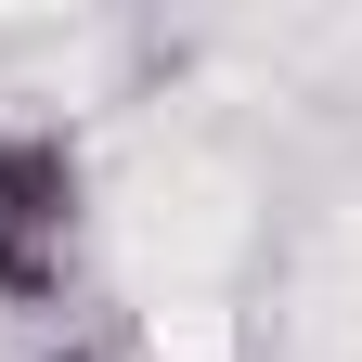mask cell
I'll return each instance as SVG.
<instances>
[{
  "label": "cell",
  "mask_w": 362,
  "mask_h": 362,
  "mask_svg": "<svg viewBox=\"0 0 362 362\" xmlns=\"http://www.w3.org/2000/svg\"><path fill=\"white\" fill-rule=\"evenodd\" d=\"M90 272V156L52 117H0V310H65Z\"/></svg>",
  "instance_id": "cell-1"
}]
</instances>
